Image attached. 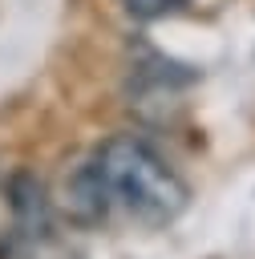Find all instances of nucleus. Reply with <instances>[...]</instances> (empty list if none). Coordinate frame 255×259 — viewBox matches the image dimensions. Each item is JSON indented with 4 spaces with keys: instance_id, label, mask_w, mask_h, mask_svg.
Returning <instances> with one entry per match:
<instances>
[{
    "instance_id": "obj_1",
    "label": "nucleus",
    "mask_w": 255,
    "mask_h": 259,
    "mask_svg": "<svg viewBox=\"0 0 255 259\" xmlns=\"http://www.w3.org/2000/svg\"><path fill=\"white\" fill-rule=\"evenodd\" d=\"M93 162L105 178L109 202L125 206V214L142 227H170L190 202V190L170 170V162L134 134H113L101 142Z\"/></svg>"
},
{
    "instance_id": "obj_2",
    "label": "nucleus",
    "mask_w": 255,
    "mask_h": 259,
    "mask_svg": "<svg viewBox=\"0 0 255 259\" xmlns=\"http://www.w3.org/2000/svg\"><path fill=\"white\" fill-rule=\"evenodd\" d=\"M8 210H12V231L20 247H40L53 243V219H49V194L32 174H16L8 182Z\"/></svg>"
},
{
    "instance_id": "obj_3",
    "label": "nucleus",
    "mask_w": 255,
    "mask_h": 259,
    "mask_svg": "<svg viewBox=\"0 0 255 259\" xmlns=\"http://www.w3.org/2000/svg\"><path fill=\"white\" fill-rule=\"evenodd\" d=\"M109 190H105V178L97 170V162L89 158L85 166H77L69 178H65V190H61V214L77 227H97L105 223L109 214Z\"/></svg>"
},
{
    "instance_id": "obj_4",
    "label": "nucleus",
    "mask_w": 255,
    "mask_h": 259,
    "mask_svg": "<svg viewBox=\"0 0 255 259\" xmlns=\"http://www.w3.org/2000/svg\"><path fill=\"white\" fill-rule=\"evenodd\" d=\"M125 12L134 20H162V16H174V12H186L194 0H121Z\"/></svg>"
}]
</instances>
